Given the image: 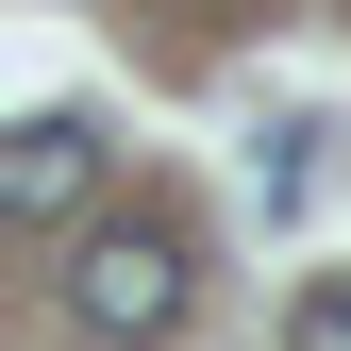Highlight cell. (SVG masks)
Returning a JSON list of instances; mask_svg holds the SVG:
<instances>
[{
  "instance_id": "6da1fadb",
  "label": "cell",
  "mask_w": 351,
  "mask_h": 351,
  "mask_svg": "<svg viewBox=\"0 0 351 351\" xmlns=\"http://www.w3.org/2000/svg\"><path fill=\"white\" fill-rule=\"evenodd\" d=\"M184 301H201V251L167 234V217H84V251H67V335L84 351L184 335Z\"/></svg>"
},
{
  "instance_id": "7a4b0ae2",
  "label": "cell",
  "mask_w": 351,
  "mask_h": 351,
  "mask_svg": "<svg viewBox=\"0 0 351 351\" xmlns=\"http://www.w3.org/2000/svg\"><path fill=\"white\" fill-rule=\"evenodd\" d=\"M84 201H101V117H17L0 134V217L17 234H67Z\"/></svg>"
},
{
  "instance_id": "3957f363",
  "label": "cell",
  "mask_w": 351,
  "mask_h": 351,
  "mask_svg": "<svg viewBox=\"0 0 351 351\" xmlns=\"http://www.w3.org/2000/svg\"><path fill=\"white\" fill-rule=\"evenodd\" d=\"M285 351H351V268H318V285H301V318H285Z\"/></svg>"
}]
</instances>
